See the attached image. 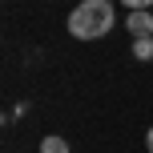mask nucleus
Instances as JSON below:
<instances>
[{"mask_svg": "<svg viewBox=\"0 0 153 153\" xmlns=\"http://www.w3.org/2000/svg\"><path fill=\"white\" fill-rule=\"evenodd\" d=\"M113 24H117V12L109 0H85L69 12V32L76 40H101Z\"/></svg>", "mask_w": 153, "mask_h": 153, "instance_id": "f257e3e1", "label": "nucleus"}, {"mask_svg": "<svg viewBox=\"0 0 153 153\" xmlns=\"http://www.w3.org/2000/svg\"><path fill=\"white\" fill-rule=\"evenodd\" d=\"M125 28H129L133 36H153V12H149V8L129 12V16H125Z\"/></svg>", "mask_w": 153, "mask_h": 153, "instance_id": "f03ea898", "label": "nucleus"}, {"mask_svg": "<svg viewBox=\"0 0 153 153\" xmlns=\"http://www.w3.org/2000/svg\"><path fill=\"white\" fill-rule=\"evenodd\" d=\"M133 56L137 61H153V36H133Z\"/></svg>", "mask_w": 153, "mask_h": 153, "instance_id": "7ed1b4c3", "label": "nucleus"}, {"mask_svg": "<svg viewBox=\"0 0 153 153\" xmlns=\"http://www.w3.org/2000/svg\"><path fill=\"white\" fill-rule=\"evenodd\" d=\"M40 153H69V141L65 137H45L40 141Z\"/></svg>", "mask_w": 153, "mask_h": 153, "instance_id": "20e7f679", "label": "nucleus"}, {"mask_svg": "<svg viewBox=\"0 0 153 153\" xmlns=\"http://www.w3.org/2000/svg\"><path fill=\"white\" fill-rule=\"evenodd\" d=\"M121 4H129V12H137V8H153V0H121Z\"/></svg>", "mask_w": 153, "mask_h": 153, "instance_id": "39448f33", "label": "nucleus"}, {"mask_svg": "<svg viewBox=\"0 0 153 153\" xmlns=\"http://www.w3.org/2000/svg\"><path fill=\"white\" fill-rule=\"evenodd\" d=\"M145 149H149V153H153V129H149V133H145Z\"/></svg>", "mask_w": 153, "mask_h": 153, "instance_id": "423d86ee", "label": "nucleus"}]
</instances>
